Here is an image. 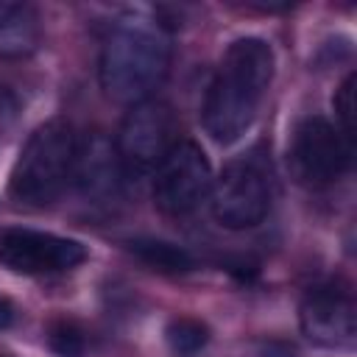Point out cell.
<instances>
[{"instance_id":"obj_1","label":"cell","mask_w":357,"mask_h":357,"mask_svg":"<svg viewBox=\"0 0 357 357\" xmlns=\"http://www.w3.org/2000/svg\"><path fill=\"white\" fill-rule=\"evenodd\" d=\"M273 81V50L265 39L245 36L226 47L204 98V128L215 142H234L257 117Z\"/></svg>"},{"instance_id":"obj_2","label":"cell","mask_w":357,"mask_h":357,"mask_svg":"<svg viewBox=\"0 0 357 357\" xmlns=\"http://www.w3.org/2000/svg\"><path fill=\"white\" fill-rule=\"evenodd\" d=\"M170 67V45L142 22H120L100 47V86L112 100L139 103L165 81Z\"/></svg>"},{"instance_id":"obj_3","label":"cell","mask_w":357,"mask_h":357,"mask_svg":"<svg viewBox=\"0 0 357 357\" xmlns=\"http://www.w3.org/2000/svg\"><path fill=\"white\" fill-rule=\"evenodd\" d=\"M75 134L64 120L42 123L20 151L11 170V195L28 206H45L61 195L73 178Z\"/></svg>"},{"instance_id":"obj_4","label":"cell","mask_w":357,"mask_h":357,"mask_svg":"<svg viewBox=\"0 0 357 357\" xmlns=\"http://www.w3.org/2000/svg\"><path fill=\"white\" fill-rule=\"evenodd\" d=\"M173 109L165 100L148 98L134 103L117 131L114 151L123 176H145L156 170V165L165 159V153L173 148Z\"/></svg>"},{"instance_id":"obj_5","label":"cell","mask_w":357,"mask_h":357,"mask_svg":"<svg viewBox=\"0 0 357 357\" xmlns=\"http://www.w3.org/2000/svg\"><path fill=\"white\" fill-rule=\"evenodd\" d=\"M212 215L226 229H251L271 212V181L254 159H237L223 167L209 190Z\"/></svg>"},{"instance_id":"obj_6","label":"cell","mask_w":357,"mask_h":357,"mask_svg":"<svg viewBox=\"0 0 357 357\" xmlns=\"http://www.w3.org/2000/svg\"><path fill=\"white\" fill-rule=\"evenodd\" d=\"M287 162L293 176L307 187L337 181L351 162V142L324 117H304L290 137Z\"/></svg>"},{"instance_id":"obj_7","label":"cell","mask_w":357,"mask_h":357,"mask_svg":"<svg viewBox=\"0 0 357 357\" xmlns=\"http://www.w3.org/2000/svg\"><path fill=\"white\" fill-rule=\"evenodd\" d=\"M212 190V167L192 139H176L153 173V201L165 215L181 218L201 206Z\"/></svg>"},{"instance_id":"obj_8","label":"cell","mask_w":357,"mask_h":357,"mask_svg":"<svg viewBox=\"0 0 357 357\" xmlns=\"http://www.w3.org/2000/svg\"><path fill=\"white\" fill-rule=\"evenodd\" d=\"M86 248L78 240L33 229H8L0 234V265L25 276H47L78 268Z\"/></svg>"},{"instance_id":"obj_9","label":"cell","mask_w":357,"mask_h":357,"mask_svg":"<svg viewBox=\"0 0 357 357\" xmlns=\"http://www.w3.org/2000/svg\"><path fill=\"white\" fill-rule=\"evenodd\" d=\"M298 324L307 340L315 346L351 349L357 337V312L351 293L335 282L312 287L298 307Z\"/></svg>"},{"instance_id":"obj_10","label":"cell","mask_w":357,"mask_h":357,"mask_svg":"<svg viewBox=\"0 0 357 357\" xmlns=\"http://www.w3.org/2000/svg\"><path fill=\"white\" fill-rule=\"evenodd\" d=\"M120 162L117 151L103 131H86L75 142L73 181L89 201H109L120 187Z\"/></svg>"},{"instance_id":"obj_11","label":"cell","mask_w":357,"mask_h":357,"mask_svg":"<svg viewBox=\"0 0 357 357\" xmlns=\"http://www.w3.org/2000/svg\"><path fill=\"white\" fill-rule=\"evenodd\" d=\"M39 42V17L25 3H0V56H28Z\"/></svg>"},{"instance_id":"obj_12","label":"cell","mask_w":357,"mask_h":357,"mask_svg":"<svg viewBox=\"0 0 357 357\" xmlns=\"http://www.w3.org/2000/svg\"><path fill=\"white\" fill-rule=\"evenodd\" d=\"M128 251L142 262L148 265L151 271H159V273H187L195 268V257L176 245V243H167V240H156V237H137L128 243Z\"/></svg>"},{"instance_id":"obj_13","label":"cell","mask_w":357,"mask_h":357,"mask_svg":"<svg viewBox=\"0 0 357 357\" xmlns=\"http://www.w3.org/2000/svg\"><path fill=\"white\" fill-rule=\"evenodd\" d=\"M165 337H167V346L173 349V354H178V357H195L209 343V329L198 318L181 315V318H173L167 324Z\"/></svg>"},{"instance_id":"obj_14","label":"cell","mask_w":357,"mask_h":357,"mask_svg":"<svg viewBox=\"0 0 357 357\" xmlns=\"http://www.w3.org/2000/svg\"><path fill=\"white\" fill-rule=\"evenodd\" d=\"M47 343L56 357H84V351H86L84 332L73 321H64V318H59L47 326Z\"/></svg>"},{"instance_id":"obj_15","label":"cell","mask_w":357,"mask_h":357,"mask_svg":"<svg viewBox=\"0 0 357 357\" xmlns=\"http://www.w3.org/2000/svg\"><path fill=\"white\" fill-rule=\"evenodd\" d=\"M332 106H335V114H337V120H340V134L351 142L354 137H351V117H354V73H349L346 78H343V84L335 89V98H332Z\"/></svg>"},{"instance_id":"obj_16","label":"cell","mask_w":357,"mask_h":357,"mask_svg":"<svg viewBox=\"0 0 357 357\" xmlns=\"http://www.w3.org/2000/svg\"><path fill=\"white\" fill-rule=\"evenodd\" d=\"M14 318H17V307H14V301H11L8 296H0V332L8 329V326L14 324Z\"/></svg>"}]
</instances>
